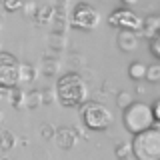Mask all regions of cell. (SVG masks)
Segmentation results:
<instances>
[{
    "label": "cell",
    "mask_w": 160,
    "mask_h": 160,
    "mask_svg": "<svg viewBox=\"0 0 160 160\" xmlns=\"http://www.w3.org/2000/svg\"><path fill=\"white\" fill-rule=\"evenodd\" d=\"M56 100L64 108H82L88 102V86L78 72H66L56 80Z\"/></svg>",
    "instance_id": "1"
},
{
    "label": "cell",
    "mask_w": 160,
    "mask_h": 160,
    "mask_svg": "<svg viewBox=\"0 0 160 160\" xmlns=\"http://www.w3.org/2000/svg\"><path fill=\"white\" fill-rule=\"evenodd\" d=\"M122 122H124V128L134 136L146 132L150 128H156L154 110L146 102H134L130 108H126L122 112Z\"/></svg>",
    "instance_id": "2"
},
{
    "label": "cell",
    "mask_w": 160,
    "mask_h": 160,
    "mask_svg": "<svg viewBox=\"0 0 160 160\" xmlns=\"http://www.w3.org/2000/svg\"><path fill=\"white\" fill-rule=\"evenodd\" d=\"M80 116H82V124L88 130H92V132L108 130L114 122L112 112H110L102 102H92V100H88V102L80 108Z\"/></svg>",
    "instance_id": "3"
},
{
    "label": "cell",
    "mask_w": 160,
    "mask_h": 160,
    "mask_svg": "<svg viewBox=\"0 0 160 160\" xmlns=\"http://www.w3.org/2000/svg\"><path fill=\"white\" fill-rule=\"evenodd\" d=\"M134 160H160V128H150L132 140Z\"/></svg>",
    "instance_id": "4"
},
{
    "label": "cell",
    "mask_w": 160,
    "mask_h": 160,
    "mask_svg": "<svg viewBox=\"0 0 160 160\" xmlns=\"http://www.w3.org/2000/svg\"><path fill=\"white\" fill-rule=\"evenodd\" d=\"M100 24V14L94 6H90L88 2H76L70 12V28L84 30L90 32Z\"/></svg>",
    "instance_id": "5"
},
{
    "label": "cell",
    "mask_w": 160,
    "mask_h": 160,
    "mask_svg": "<svg viewBox=\"0 0 160 160\" xmlns=\"http://www.w3.org/2000/svg\"><path fill=\"white\" fill-rule=\"evenodd\" d=\"M108 24L112 28H118L120 32H122V30H128V32H136L140 36V32H142V28H144V18L138 16V14L130 8H116V10L110 12Z\"/></svg>",
    "instance_id": "6"
},
{
    "label": "cell",
    "mask_w": 160,
    "mask_h": 160,
    "mask_svg": "<svg viewBox=\"0 0 160 160\" xmlns=\"http://www.w3.org/2000/svg\"><path fill=\"white\" fill-rule=\"evenodd\" d=\"M78 142V132L72 126H60L56 128V136H54V144L60 150H70Z\"/></svg>",
    "instance_id": "7"
},
{
    "label": "cell",
    "mask_w": 160,
    "mask_h": 160,
    "mask_svg": "<svg viewBox=\"0 0 160 160\" xmlns=\"http://www.w3.org/2000/svg\"><path fill=\"white\" fill-rule=\"evenodd\" d=\"M138 42H140V36L136 32H128V30H122L118 32L116 36V44L122 52H134L138 48Z\"/></svg>",
    "instance_id": "8"
},
{
    "label": "cell",
    "mask_w": 160,
    "mask_h": 160,
    "mask_svg": "<svg viewBox=\"0 0 160 160\" xmlns=\"http://www.w3.org/2000/svg\"><path fill=\"white\" fill-rule=\"evenodd\" d=\"M18 82H20L18 66H0V86L16 88Z\"/></svg>",
    "instance_id": "9"
},
{
    "label": "cell",
    "mask_w": 160,
    "mask_h": 160,
    "mask_svg": "<svg viewBox=\"0 0 160 160\" xmlns=\"http://www.w3.org/2000/svg\"><path fill=\"white\" fill-rule=\"evenodd\" d=\"M54 16H56V8L54 6H40L38 14L34 16V26L42 28V26H48L50 22H54Z\"/></svg>",
    "instance_id": "10"
},
{
    "label": "cell",
    "mask_w": 160,
    "mask_h": 160,
    "mask_svg": "<svg viewBox=\"0 0 160 160\" xmlns=\"http://www.w3.org/2000/svg\"><path fill=\"white\" fill-rule=\"evenodd\" d=\"M40 70H42V74L44 76H56L58 74V70H60V64H58V60L54 58V56H44L42 58V64H40Z\"/></svg>",
    "instance_id": "11"
},
{
    "label": "cell",
    "mask_w": 160,
    "mask_h": 160,
    "mask_svg": "<svg viewBox=\"0 0 160 160\" xmlns=\"http://www.w3.org/2000/svg\"><path fill=\"white\" fill-rule=\"evenodd\" d=\"M148 74V66L144 62H132L128 66V76L134 80V82H140V80H144Z\"/></svg>",
    "instance_id": "12"
},
{
    "label": "cell",
    "mask_w": 160,
    "mask_h": 160,
    "mask_svg": "<svg viewBox=\"0 0 160 160\" xmlns=\"http://www.w3.org/2000/svg\"><path fill=\"white\" fill-rule=\"evenodd\" d=\"M42 106V90H30L26 92V98H24V108L28 110H34Z\"/></svg>",
    "instance_id": "13"
},
{
    "label": "cell",
    "mask_w": 160,
    "mask_h": 160,
    "mask_svg": "<svg viewBox=\"0 0 160 160\" xmlns=\"http://www.w3.org/2000/svg\"><path fill=\"white\" fill-rule=\"evenodd\" d=\"M14 144H16V136H14L8 128L0 130V150H2V152H8Z\"/></svg>",
    "instance_id": "14"
},
{
    "label": "cell",
    "mask_w": 160,
    "mask_h": 160,
    "mask_svg": "<svg viewBox=\"0 0 160 160\" xmlns=\"http://www.w3.org/2000/svg\"><path fill=\"white\" fill-rule=\"evenodd\" d=\"M48 46L52 50H62L64 46H66V36H64V32L52 30V32L48 34Z\"/></svg>",
    "instance_id": "15"
},
{
    "label": "cell",
    "mask_w": 160,
    "mask_h": 160,
    "mask_svg": "<svg viewBox=\"0 0 160 160\" xmlns=\"http://www.w3.org/2000/svg\"><path fill=\"white\" fill-rule=\"evenodd\" d=\"M18 72H20V82H32V80L36 78L38 70L34 68L32 64H20Z\"/></svg>",
    "instance_id": "16"
},
{
    "label": "cell",
    "mask_w": 160,
    "mask_h": 160,
    "mask_svg": "<svg viewBox=\"0 0 160 160\" xmlns=\"http://www.w3.org/2000/svg\"><path fill=\"white\" fill-rule=\"evenodd\" d=\"M24 98H26V92H24L22 88H12V92H10V98H8V102L12 104L14 108H22L24 106Z\"/></svg>",
    "instance_id": "17"
},
{
    "label": "cell",
    "mask_w": 160,
    "mask_h": 160,
    "mask_svg": "<svg viewBox=\"0 0 160 160\" xmlns=\"http://www.w3.org/2000/svg\"><path fill=\"white\" fill-rule=\"evenodd\" d=\"M114 154H116L118 160H124V158H130L134 156V148H132V142H120L116 150H114Z\"/></svg>",
    "instance_id": "18"
},
{
    "label": "cell",
    "mask_w": 160,
    "mask_h": 160,
    "mask_svg": "<svg viewBox=\"0 0 160 160\" xmlns=\"http://www.w3.org/2000/svg\"><path fill=\"white\" fill-rule=\"evenodd\" d=\"M134 102H136V100L132 98V94H130V92H126V90L118 92V96H116V106H118L120 110H126V108H130Z\"/></svg>",
    "instance_id": "19"
},
{
    "label": "cell",
    "mask_w": 160,
    "mask_h": 160,
    "mask_svg": "<svg viewBox=\"0 0 160 160\" xmlns=\"http://www.w3.org/2000/svg\"><path fill=\"white\" fill-rule=\"evenodd\" d=\"M38 10H40V6H38L36 2H34V0H24L22 14H24L26 18H32V20H34V16L38 14Z\"/></svg>",
    "instance_id": "20"
},
{
    "label": "cell",
    "mask_w": 160,
    "mask_h": 160,
    "mask_svg": "<svg viewBox=\"0 0 160 160\" xmlns=\"http://www.w3.org/2000/svg\"><path fill=\"white\" fill-rule=\"evenodd\" d=\"M0 66H20V64L14 54H10L8 50H2L0 52Z\"/></svg>",
    "instance_id": "21"
},
{
    "label": "cell",
    "mask_w": 160,
    "mask_h": 160,
    "mask_svg": "<svg viewBox=\"0 0 160 160\" xmlns=\"http://www.w3.org/2000/svg\"><path fill=\"white\" fill-rule=\"evenodd\" d=\"M24 0H2V8L6 12H16V10H22Z\"/></svg>",
    "instance_id": "22"
},
{
    "label": "cell",
    "mask_w": 160,
    "mask_h": 160,
    "mask_svg": "<svg viewBox=\"0 0 160 160\" xmlns=\"http://www.w3.org/2000/svg\"><path fill=\"white\" fill-rule=\"evenodd\" d=\"M146 80L152 84L160 82V64H150L148 66V74H146Z\"/></svg>",
    "instance_id": "23"
},
{
    "label": "cell",
    "mask_w": 160,
    "mask_h": 160,
    "mask_svg": "<svg viewBox=\"0 0 160 160\" xmlns=\"http://www.w3.org/2000/svg\"><path fill=\"white\" fill-rule=\"evenodd\" d=\"M56 98V90H50V88H44L42 90V106H50Z\"/></svg>",
    "instance_id": "24"
},
{
    "label": "cell",
    "mask_w": 160,
    "mask_h": 160,
    "mask_svg": "<svg viewBox=\"0 0 160 160\" xmlns=\"http://www.w3.org/2000/svg\"><path fill=\"white\" fill-rule=\"evenodd\" d=\"M40 134H42L44 140H50V138L54 140V136H56V130H54L52 124H42V128H40Z\"/></svg>",
    "instance_id": "25"
},
{
    "label": "cell",
    "mask_w": 160,
    "mask_h": 160,
    "mask_svg": "<svg viewBox=\"0 0 160 160\" xmlns=\"http://www.w3.org/2000/svg\"><path fill=\"white\" fill-rule=\"evenodd\" d=\"M144 24H148V26H152L156 32H160V14H158V16H148V18H144Z\"/></svg>",
    "instance_id": "26"
},
{
    "label": "cell",
    "mask_w": 160,
    "mask_h": 160,
    "mask_svg": "<svg viewBox=\"0 0 160 160\" xmlns=\"http://www.w3.org/2000/svg\"><path fill=\"white\" fill-rule=\"evenodd\" d=\"M150 50H152V54L156 58H160V34L152 40V42H150Z\"/></svg>",
    "instance_id": "27"
},
{
    "label": "cell",
    "mask_w": 160,
    "mask_h": 160,
    "mask_svg": "<svg viewBox=\"0 0 160 160\" xmlns=\"http://www.w3.org/2000/svg\"><path fill=\"white\" fill-rule=\"evenodd\" d=\"M152 110H154V116H156V124L160 126V98L152 104Z\"/></svg>",
    "instance_id": "28"
},
{
    "label": "cell",
    "mask_w": 160,
    "mask_h": 160,
    "mask_svg": "<svg viewBox=\"0 0 160 160\" xmlns=\"http://www.w3.org/2000/svg\"><path fill=\"white\" fill-rule=\"evenodd\" d=\"M122 4H126V6H134V4H138V0H122Z\"/></svg>",
    "instance_id": "29"
},
{
    "label": "cell",
    "mask_w": 160,
    "mask_h": 160,
    "mask_svg": "<svg viewBox=\"0 0 160 160\" xmlns=\"http://www.w3.org/2000/svg\"><path fill=\"white\" fill-rule=\"evenodd\" d=\"M58 4H60V6H62V4H66V0H58Z\"/></svg>",
    "instance_id": "30"
},
{
    "label": "cell",
    "mask_w": 160,
    "mask_h": 160,
    "mask_svg": "<svg viewBox=\"0 0 160 160\" xmlns=\"http://www.w3.org/2000/svg\"><path fill=\"white\" fill-rule=\"evenodd\" d=\"M0 160H10V158H6V156H4V158H0Z\"/></svg>",
    "instance_id": "31"
},
{
    "label": "cell",
    "mask_w": 160,
    "mask_h": 160,
    "mask_svg": "<svg viewBox=\"0 0 160 160\" xmlns=\"http://www.w3.org/2000/svg\"><path fill=\"white\" fill-rule=\"evenodd\" d=\"M124 160H130V158H124Z\"/></svg>",
    "instance_id": "32"
}]
</instances>
